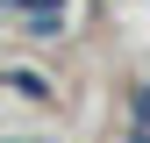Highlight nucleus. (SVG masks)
<instances>
[{
	"label": "nucleus",
	"mask_w": 150,
	"mask_h": 143,
	"mask_svg": "<svg viewBox=\"0 0 150 143\" xmlns=\"http://www.w3.org/2000/svg\"><path fill=\"white\" fill-rule=\"evenodd\" d=\"M7 86H14V93H22V100H43V93H50V86L36 79V72H7Z\"/></svg>",
	"instance_id": "nucleus-2"
},
{
	"label": "nucleus",
	"mask_w": 150,
	"mask_h": 143,
	"mask_svg": "<svg viewBox=\"0 0 150 143\" xmlns=\"http://www.w3.org/2000/svg\"><path fill=\"white\" fill-rule=\"evenodd\" d=\"M0 7H7L29 36H64V22H71V0H0Z\"/></svg>",
	"instance_id": "nucleus-1"
}]
</instances>
